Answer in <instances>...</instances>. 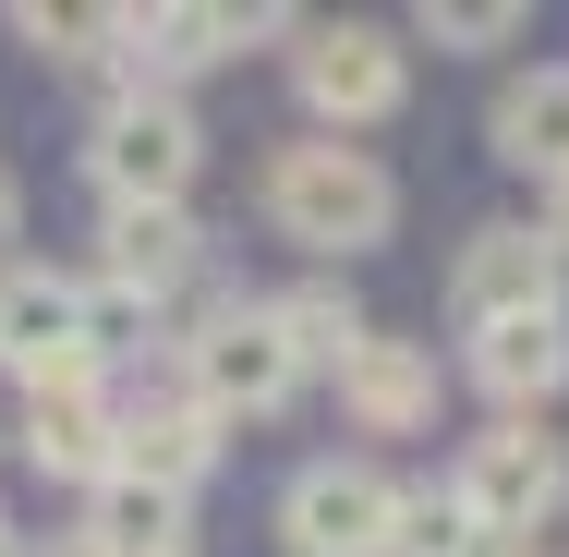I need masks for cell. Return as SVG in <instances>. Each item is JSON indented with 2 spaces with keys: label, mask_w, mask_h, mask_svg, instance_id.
I'll use <instances>...</instances> for the list:
<instances>
[{
  "label": "cell",
  "mask_w": 569,
  "mask_h": 557,
  "mask_svg": "<svg viewBox=\"0 0 569 557\" xmlns=\"http://www.w3.org/2000/svg\"><path fill=\"white\" fill-rule=\"evenodd\" d=\"M291 388H303V364L267 328V304H207V328L182 339V400L230 437V425H267Z\"/></svg>",
  "instance_id": "obj_5"
},
{
  "label": "cell",
  "mask_w": 569,
  "mask_h": 557,
  "mask_svg": "<svg viewBox=\"0 0 569 557\" xmlns=\"http://www.w3.org/2000/svg\"><path fill=\"white\" fill-rule=\"evenodd\" d=\"M86 170H98L110 207H182L194 170H207V121L182 110L170 86H121L98 110V133H86Z\"/></svg>",
  "instance_id": "obj_3"
},
{
  "label": "cell",
  "mask_w": 569,
  "mask_h": 557,
  "mask_svg": "<svg viewBox=\"0 0 569 557\" xmlns=\"http://www.w3.org/2000/svg\"><path fill=\"white\" fill-rule=\"evenodd\" d=\"M425 37L437 49H509L521 37V0H425Z\"/></svg>",
  "instance_id": "obj_19"
},
{
  "label": "cell",
  "mask_w": 569,
  "mask_h": 557,
  "mask_svg": "<svg viewBox=\"0 0 569 557\" xmlns=\"http://www.w3.org/2000/svg\"><path fill=\"white\" fill-rule=\"evenodd\" d=\"M449 316H460V339L509 328V316H569V255L533 219H485L449 267Z\"/></svg>",
  "instance_id": "obj_7"
},
{
  "label": "cell",
  "mask_w": 569,
  "mask_h": 557,
  "mask_svg": "<svg viewBox=\"0 0 569 557\" xmlns=\"http://www.w3.org/2000/svg\"><path fill=\"white\" fill-rule=\"evenodd\" d=\"M400 534V485L376 460H303L279 485V546L291 557H388Z\"/></svg>",
  "instance_id": "obj_8"
},
{
  "label": "cell",
  "mask_w": 569,
  "mask_h": 557,
  "mask_svg": "<svg viewBox=\"0 0 569 557\" xmlns=\"http://www.w3.org/2000/svg\"><path fill=\"white\" fill-rule=\"evenodd\" d=\"M472 388H485L509 425H533V412L569 388V316H509V328H472Z\"/></svg>",
  "instance_id": "obj_12"
},
{
  "label": "cell",
  "mask_w": 569,
  "mask_h": 557,
  "mask_svg": "<svg viewBox=\"0 0 569 557\" xmlns=\"http://www.w3.org/2000/svg\"><path fill=\"white\" fill-rule=\"evenodd\" d=\"M0 364L24 376V400H61V388H98L110 364V304L61 267H0Z\"/></svg>",
  "instance_id": "obj_2"
},
{
  "label": "cell",
  "mask_w": 569,
  "mask_h": 557,
  "mask_svg": "<svg viewBox=\"0 0 569 557\" xmlns=\"http://www.w3.org/2000/svg\"><path fill=\"white\" fill-rule=\"evenodd\" d=\"M267 328L291 339V364H303V376H316V364L340 376V351L363 339V304H351L340 279H303V291H279V304H267Z\"/></svg>",
  "instance_id": "obj_16"
},
{
  "label": "cell",
  "mask_w": 569,
  "mask_h": 557,
  "mask_svg": "<svg viewBox=\"0 0 569 557\" xmlns=\"http://www.w3.org/2000/svg\"><path fill=\"white\" fill-rule=\"evenodd\" d=\"M207 267V230L182 219V207H110L98 219V304H170L182 279Z\"/></svg>",
  "instance_id": "obj_10"
},
{
  "label": "cell",
  "mask_w": 569,
  "mask_h": 557,
  "mask_svg": "<svg viewBox=\"0 0 569 557\" xmlns=\"http://www.w3.org/2000/svg\"><path fill=\"white\" fill-rule=\"evenodd\" d=\"M291 98L316 110V133H376V121H400L412 98V49L388 37V24H291Z\"/></svg>",
  "instance_id": "obj_4"
},
{
  "label": "cell",
  "mask_w": 569,
  "mask_h": 557,
  "mask_svg": "<svg viewBox=\"0 0 569 557\" xmlns=\"http://www.w3.org/2000/svg\"><path fill=\"white\" fill-rule=\"evenodd\" d=\"M388 557H533V546L472 534V509H460L449 485H400V534H388Z\"/></svg>",
  "instance_id": "obj_17"
},
{
  "label": "cell",
  "mask_w": 569,
  "mask_h": 557,
  "mask_svg": "<svg viewBox=\"0 0 569 557\" xmlns=\"http://www.w3.org/2000/svg\"><path fill=\"white\" fill-rule=\"evenodd\" d=\"M207 460H219V425H207L194 400H133V412H110V473H121V485L194 497Z\"/></svg>",
  "instance_id": "obj_11"
},
{
  "label": "cell",
  "mask_w": 569,
  "mask_h": 557,
  "mask_svg": "<svg viewBox=\"0 0 569 557\" xmlns=\"http://www.w3.org/2000/svg\"><path fill=\"white\" fill-rule=\"evenodd\" d=\"M267 230L303 242V255H328V267H340V255H376V242L400 230V182H388L376 146L303 133V146L267 158Z\"/></svg>",
  "instance_id": "obj_1"
},
{
  "label": "cell",
  "mask_w": 569,
  "mask_h": 557,
  "mask_svg": "<svg viewBox=\"0 0 569 557\" xmlns=\"http://www.w3.org/2000/svg\"><path fill=\"white\" fill-rule=\"evenodd\" d=\"M24 460L49 485H110V400L98 388H61V400H24Z\"/></svg>",
  "instance_id": "obj_14"
},
{
  "label": "cell",
  "mask_w": 569,
  "mask_h": 557,
  "mask_svg": "<svg viewBox=\"0 0 569 557\" xmlns=\"http://www.w3.org/2000/svg\"><path fill=\"white\" fill-rule=\"evenodd\" d=\"M449 497L472 509V534H497V546H533V534L569 509V437H546V425H485V437L460 448Z\"/></svg>",
  "instance_id": "obj_6"
},
{
  "label": "cell",
  "mask_w": 569,
  "mask_h": 557,
  "mask_svg": "<svg viewBox=\"0 0 569 557\" xmlns=\"http://www.w3.org/2000/svg\"><path fill=\"white\" fill-rule=\"evenodd\" d=\"M182 557H194V546H182Z\"/></svg>",
  "instance_id": "obj_23"
},
{
  "label": "cell",
  "mask_w": 569,
  "mask_h": 557,
  "mask_svg": "<svg viewBox=\"0 0 569 557\" xmlns=\"http://www.w3.org/2000/svg\"><path fill=\"white\" fill-rule=\"evenodd\" d=\"M98 557H182V497H158V485H86V521H73Z\"/></svg>",
  "instance_id": "obj_15"
},
{
  "label": "cell",
  "mask_w": 569,
  "mask_h": 557,
  "mask_svg": "<svg viewBox=\"0 0 569 557\" xmlns=\"http://www.w3.org/2000/svg\"><path fill=\"white\" fill-rule=\"evenodd\" d=\"M533 230H546V242L569 255V182H546V219H533Z\"/></svg>",
  "instance_id": "obj_20"
},
{
  "label": "cell",
  "mask_w": 569,
  "mask_h": 557,
  "mask_svg": "<svg viewBox=\"0 0 569 557\" xmlns=\"http://www.w3.org/2000/svg\"><path fill=\"white\" fill-rule=\"evenodd\" d=\"M12 37H24L37 61H61V73L121 61V12H49V0H24V12H12Z\"/></svg>",
  "instance_id": "obj_18"
},
{
  "label": "cell",
  "mask_w": 569,
  "mask_h": 557,
  "mask_svg": "<svg viewBox=\"0 0 569 557\" xmlns=\"http://www.w3.org/2000/svg\"><path fill=\"white\" fill-rule=\"evenodd\" d=\"M437 400H449V376H437V339H388L363 328L340 351V412L363 437H425L437 425Z\"/></svg>",
  "instance_id": "obj_9"
},
{
  "label": "cell",
  "mask_w": 569,
  "mask_h": 557,
  "mask_svg": "<svg viewBox=\"0 0 569 557\" xmlns=\"http://www.w3.org/2000/svg\"><path fill=\"white\" fill-rule=\"evenodd\" d=\"M485 146H497L509 170H533V182H569V61L509 73L497 110H485Z\"/></svg>",
  "instance_id": "obj_13"
},
{
  "label": "cell",
  "mask_w": 569,
  "mask_h": 557,
  "mask_svg": "<svg viewBox=\"0 0 569 557\" xmlns=\"http://www.w3.org/2000/svg\"><path fill=\"white\" fill-rule=\"evenodd\" d=\"M12 219H24V195H12V170H0V242H12Z\"/></svg>",
  "instance_id": "obj_21"
},
{
  "label": "cell",
  "mask_w": 569,
  "mask_h": 557,
  "mask_svg": "<svg viewBox=\"0 0 569 557\" xmlns=\"http://www.w3.org/2000/svg\"><path fill=\"white\" fill-rule=\"evenodd\" d=\"M0 557H24V534H12V521H0Z\"/></svg>",
  "instance_id": "obj_22"
}]
</instances>
